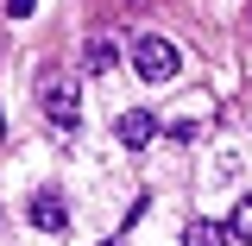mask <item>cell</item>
<instances>
[{
  "label": "cell",
  "mask_w": 252,
  "mask_h": 246,
  "mask_svg": "<svg viewBox=\"0 0 252 246\" xmlns=\"http://www.w3.org/2000/svg\"><path fill=\"white\" fill-rule=\"evenodd\" d=\"M132 70H139L145 82H170V76L183 70V57H177L170 38H132Z\"/></svg>",
  "instance_id": "6da1fadb"
},
{
  "label": "cell",
  "mask_w": 252,
  "mask_h": 246,
  "mask_svg": "<svg viewBox=\"0 0 252 246\" xmlns=\"http://www.w3.org/2000/svg\"><path fill=\"white\" fill-rule=\"evenodd\" d=\"M152 133H158V114H145V107H126L120 120H114V139L132 145V152H139V145H152Z\"/></svg>",
  "instance_id": "7a4b0ae2"
},
{
  "label": "cell",
  "mask_w": 252,
  "mask_h": 246,
  "mask_svg": "<svg viewBox=\"0 0 252 246\" xmlns=\"http://www.w3.org/2000/svg\"><path fill=\"white\" fill-rule=\"evenodd\" d=\"M26 221H32V227H44V234H63V227H69V209H63V196L44 189V196H32V202H26Z\"/></svg>",
  "instance_id": "3957f363"
},
{
  "label": "cell",
  "mask_w": 252,
  "mask_h": 246,
  "mask_svg": "<svg viewBox=\"0 0 252 246\" xmlns=\"http://www.w3.org/2000/svg\"><path fill=\"white\" fill-rule=\"evenodd\" d=\"M44 107H51V126L57 133H76V89L69 82H57V89L44 95Z\"/></svg>",
  "instance_id": "277c9868"
},
{
  "label": "cell",
  "mask_w": 252,
  "mask_h": 246,
  "mask_svg": "<svg viewBox=\"0 0 252 246\" xmlns=\"http://www.w3.org/2000/svg\"><path fill=\"white\" fill-rule=\"evenodd\" d=\"M233 234H227V221H189L183 227V246H227Z\"/></svg>",
  "instance_id": "5b68a950"
},
{
  "label": "cell",
  "mask_w": 252,
  "mask_h": 246,
  "mask_svg": "<svg viewBox=\"0 0 252 246\" xmlns=\"http://www.w3.org/2000/svg\"><path fill=\"white\" fill-rule=\"evenodd\" d=\"M82 70H89V76H107V70H114V44H107V38H89V51H82Z\"/></svg>",
  "instance_id": "8992f818"
},
{
  "label": "cell",
  "mask_w": 252,
  "mask_h": 246,
  "mask_svg": "<svg viewBox=\"0 0 252 246\" xmlns=\"http://www.w3.org/2000/svg\"><path fill=\"white\" fill-rule=\"evenodd\" d=\"M227 234L252 240V196H240V202H233V215H227Z\"/></svg>",
  "instance_id": "52a82bcc"
},
{
  "label": "cell",
  "mask_w": 252,
  "mask_h": 246,
  "mask_svg": "<svg viewBox=\"0 0 252 246\" xmlns=\"http://www.w3.org/2000/svg\"><path fill=\"white\" fill-rule=\"evenodd\" d=\"M32 6H38V0H6V13H13V19H26Z\"/></svg>",
  "instance_id": "ba28073f"
},
{
  "label": "cell",
  "mask_w": 252,
  "mask_h": 246,
  "mask_svg": "<svg viewBox=\"0 0 252 246\" xmlns=\"http://www.w3.org/2000/svg\"><path fill=\"white\" fill-rule=\"evenodd\" d=\"M101 246H120V240H101Z\"/></svg>",
  "instance_id": "9c48e42d"
},
{
  "label": "cell",
  "mask_w": 252,
  "mask_h": 246,
  "mask_svg": "<svg viewBox=\"0 0 252 246\" xmlns=\"http://www.w3.org/2000/svg\"><path fill=\"white\" fill-rule=\"evenodd\" d=\"M0 133H6V126H0Z\"/></svg>",
  "instance_id": "30bf717a"
}]
</instances>
